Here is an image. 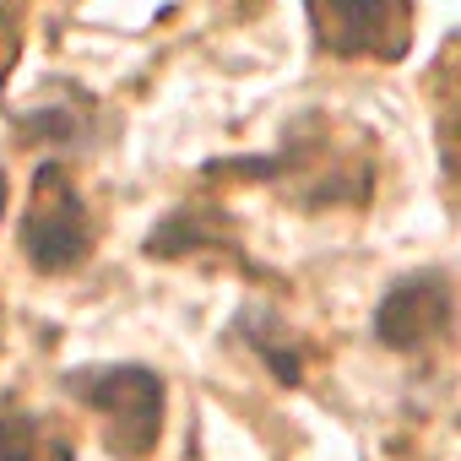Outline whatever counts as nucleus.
I'll return each instance as SVG.
<instances>
[{"mask_svg": "<svg viewBox=\"0 0 461 461\" xmlns=\"http://www.w3.org/2000/svg\"><path fill=\"white\" fill-rule=\"evenodd\" d=\"M321 50L331 55H380L396 60L407 50L412 0H304Z\"/></svg>", "mask_w": 461, "mask_h": 461, "instance_id": "3", "label": "nucleus"}, {"mask_svg": "<svg viewBox=\"0 0 461 461\" xmlns=\"http://www.w3.org/2000/svg\"><path fill=\"white\" fill-rule=\"evenodd\" d=\"M450 331V277L445 272H418L402 277L396 288H385V299L375 304V337L396 353L429 348L434 337Z\"/></svg>", "mask_w": 461, "mask_h": 461, "instance_id": "4", "label": "nucleus"}, {"mask_svg": "<svg viewBox=\"0 0 461 461\" xmlns=\"http://www.w3.org/2000/svg\"><path fill=\"white\" fill-rule=\"evenodd\" d=\"M0 217H6V168H0Z\"/></svg>", "mask_w": 461, "mask_h": 461, "instance_id": "7", "label": "nucleus"}, {"mask_svg": "<svg viewBox=\"0 0 461 461\" xmlns=\"http://www.w3.org/2000/svg\"><path fill=\"white\" fill-rule=\"evenodd\" d=\"M272 326H277V315H267V310H250V315H240V331L256 342V353L272 364V375H277V380H288V385H299V375H304V353H299L294 342L272 337Z\"/></svg>", "mask_w": 461, "mask_h": 461, "instance_id": "6", "label": "nucleus"}, {"mask_svg": "<svg viewBox=\"0 0 461 461\" xmlns=\"http://www.w3.org/2000/svg\"><path fill=\"white\" fill-rule=\"evenodd\" d=\"M87 250H93L87 206H82L71 174L60 163H44L33 174V201L23 217V256L39 272H71L87 261Z\"/></svg>", "mask_w": 461, "mask_h": 461, "instance_id": "2", "label": "nucleus"}, {"mask_svg": "<svg viewBox=\"0 0 461 461\" xmlns=\"http://www.w3.org/2000/svg\"><path fill=\"white\" fill-rule=\"evenodd\" d=\"M0 461H71V445L23 407H0Z\"/></svg>", "mask_w": 461, "mask_h": 461, "instance_id": "5", "label": "nucleus"}, {"mask_svg": "<svg viewBox=\"0 0 461 461\" xmlns=\"http://www.w3.org/2000/svg\"><path fill=\"white\" fill-rule=\"evenodd\" d=\"M66 391L87 402L104 418V445L120 461H141L158 450L163 434V380L141 364H104V369H71Z\"/></svg>", "mask_w": 461, "mask_h": 461, "instance_id": "1", "label": "nucleus"}, {"mask_svg": "<svg viewBox=\"0 0 461 461\" xmlns=\"http://www.w3.org/2000/svg\"><path fill=\"white\" fill-rule=\"evenodd\" d=\"M240 6H245V12H256V6H261V0H240Z\"/></svg>", "mask_w": 461, "mask_h": 461, "instance_id": "8", "label": "nucleus"}]
</instances>
